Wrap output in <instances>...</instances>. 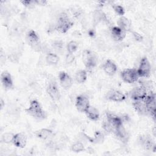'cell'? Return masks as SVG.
<instances>
[{
  "instance_id": "52a82bcc",
  "label": "cell",
  "mask_w": 156,
  "mask_h": 156,
  "mask_svg": "<svg viewBox=\"0 0 156 156\" xmlns=\"http://www.w3.org/2000/svg\"><path fill=\"white\" fill-rule=\"evenodd\" d=\"M121 77L122 80L127 83H133L138 81L139 76L136 69L129 68L124 69L121 73Z\"/></svg>"
},
{
  "instance_id": "83f0119b",
  "label": "cell",
  "mask_w": 156,
  "mask_h": 156,
  "mask_svg": "<svg viewBox=\"0 0 156 156\" xmlns=\"http://www.w3.org/2000/svg\"><path fill=\"white\" fill-rule=\"evenodd\" d=\"M14 136L15 134L12 132H5L1 136V141L5 144L12 143Z\"/></svg>"
},
{
  "instance_id": "7402d4cb",
  "label": "cell",
  "mask_w": 156,
  "mask_h": 156,
  "mask_svg": "<svg viewBox=\"0 0 156 156\" xmlns=\"http://www.w3.org/2000/svg\"><path fill=\"white\" fill-rule=\"evenodd\" d=\"M87 117L91 121H98L100 117V113L99 110L94 107L90 105L88 108L85 112Z\"/></svg>"
},
{
  "instance_id": "4dcf8cb0",
  "label": "cell",
  "mask_w": 156,
  "mask_h": 156,
  "mask_svg": "<svg viewBox=\"0 0 156 156\" xmlns=\"http://www.w3.org/2000/svg\"><path fill=\"white\" fill-rule=\"evenodd\" d=\"M79 46V44L77 41L72 40L70 41L66 45V50L68 53H71L73 54L75 52Z\"/></svg>"
},
{
  "instance_id": "3957f363",
  "label": "cell",
  "mask_w": 156,
  "mask_h": 156,
  "mask_svg": "<svg viewBox=\"0 0 156 156\" xmlns=\"http://www.w3.org/2000/svg\"><path fill=\"white\" fill-rule=\"evenodd\" d=\"M26 40L28 44L35 51H42V44L40 41L38 34L34 30H30L26 34Z\"/></svg>"
},
{
  "instance_id": "e0dca14e",
  "label": "cell",
  "mask_w": 156,
  "mask_h": 156,
  "mask_svg": "<svg viewBox=\"0 0 156 156\" xmlns=\"http://www.w3.org/2000/svg\"><path fill=\"white\" fill-rule=\"evenodd\" d=\"M106 119L112 126L114 130L116 127L123 124V121L122 119V118L113 115L110 112L106 113Z\"/></svg>"
},
{
  "instance_id": "f1b7e54d",
  "label": "cell",
  "mask_w": 156,
  "mask_h": 156,
  "mask_svg": "<svg viewBox=\"0 0 156 156\" xmlns=\"http://www.w3.org/2000/svg\"><path fill=\"white\" fill-rule=\"evenodd\" d=\"M52 48L58 54L64 52V43L62 40H55L52 44Z\"/></svg>"
},
{
  "instance_id": "ba28073f",
  "label": "cell",
  "mask_w": 156,
  "mask_h": 156,
  "mask_svg": "<svg viewBox=\"0 0 156 156\" xmlns=\"http://www.w3.org/2000/svg\"><path fill=\"white\" fill-rule=\"evenodd\" d=\"M138 143L145 150H152L154 151L155 149V143L149 135H140L138 138Z\"/></svg>"
},
{
  "instance_id": "e575fe53",
  "label": "cell",
  "mask_w": 156,
  "mask_h": 156,
  "mask_svg": "<svg viewBox=\"0 0 156 156\" xmlns=\"http://www.w3.org/2000/svg\"><path fill=\"white\" fill-rule=\"evenodd\" d=\"M75 60V57L73 54L71 53H67L65 56V62L66 64L69 65L74 62Z\"/></svg>"
},
{
  "instance_id": "d590c367",
  "label": "cell",
  "mask_w": 156,
  "mask_h": 156,
  "mask_svg": "<svg viewBox=\"0 0 156 156\" xmlns=\"http://www.w3.org/2000/svg\"><path fill=\"white\" fill-rule=\"evenodd\" d=\"M132 35H133V37L134 39H135L136 41H137L140 42V41H141L143 40V36H142L140 34H139L138 32H137L133 31V32H132Z\"/></svg>"
},
{
  "instance_id": "7a4b0ae2",
  "label": "cell",
  "mask_w": 156,
  "mask_h": 156,
  "mask_svg": "<svg viewBox=\"0 0 156 156\" xmlns=\"http://www.w3.org/2000/svg\"><path fill=\"white\" fill-rule=\"evenodd\" d=\"M73 23L69 18L68 15L64 12L58 15L57 23L55 24V29L62 34L66 33L72 26Z\"/></svg>"
},
{
  "instance_id": "8d00e7d4",
  "label": "cell",
  "mask_w": 156,
  "mask_h": 156,
  "mask_svg": "<svg viewBox=\"0 0 156 156\" xmlns=\"http://www.w3.org/2000/svg\"><path fill=\"white\" fill-rule=\"evenodd\" d=\"M35 2L36 5H41V6L45 5L48 3V1H44V0H35Z\"/></svg>"
},
{
  "instance_id": "8fae6325",
  "label": "cell",
  "mask_w": 156,
  "mask_h": 156,
  "mask_svg": "<svg viewBox=\"0 0 156 156\" xmlns=\"http://www.w3.org/2000/svg\"><path fill=\"white\" fill-rule=\"evenodd\" d=\"M76 107L77 110L81 113H85L87 110L90 107L89 99L83 94H80L77 96L76 99Z\"/></svg>"
},
{
  "instance_id": "603a6c76",
  "label": "cell",
  "mask_w": 156,
  "mask_h": 156,
  "mask_svg": "<svg viewBox=\"0 0 156 156\" xmlns=\"http://www.w3.org/2000/svg\"><path fill=\"white\" fill-rule=\"evenodd\" d=\"M113 133L115 134V135L118 137V139L121 140L122 141H124L127 140V133L123 126V124L116 127Z\"/></svg>"
},
{
  "instance_id": "44dd1931",
  "label": "cell",
  "mask_w": 156,
  "mask_h": 156,
  "mask_svg": "<svg viewBox=\"0 0 156 156\" xmlns=\"http://www.w3.org/2000/svg\"><path fill=\"white\" fill-rule=\"evenodd\" d=\"M117 24L118 27H119L126 32L130 30L131 23L127 18L124 16H120L117 21Z\"/></svg>"
},
{
  "instance_id": "1f68e13d",
  "label": "cell",
  "mask_w": 156,
  "mask_h": 156,
  "mask_svg": "<svg viewBox=\"0 0 156 156\" xmlns=\"http://www.w3.org/2000/svg\"><path fill=\"white\" fill-rule=\"evenodd\" d=\"M112 7H113L115 12L118 16H122L125 14V10L122 5H119V4H113Z\"/></svg>"
},
{
  "instance_id": "484cf974",
  "label": "cell",
  "mask_w": 156,
  "mask_h": 156,
  "mask_svg": "<svg viewBox=\"0 0 156 156\" xmlns=\"http://www.w3.org/2000/svg\"><path fill=\"white\" fill-rule=\"evenodd\" d=\"M75 79L79 83H84L87 79V73L85 69L78 70L75 75Z\"/></svg>"
},
{
  "instance_id": "4316f807",
  "label": "cell",
  "mask_w": 156,
  "mask_h": 156,
  "mask_svg": "<svg viewBox=\"0 0 156 156\" xmlns=\"http://www.w3.org/2000/svg\"><path fill=\"white\" fill-rule=\"evenodd\" d=\"M105 140L104 134L101 131H96L93 137H91V143L95 144H102Z\"/></svg>"
},
{
  "instance_id": "4fadbf2b",
  "label": "cell",
  "mask_w": 156,
  "mask_h": 156,
  "mask_svg": "<svg viewBox=\"0 0 156 156\" xmlns=\"http://www.w3.org/2000/svg\"><path fill=\"white\" fill-rule=\"evenodd\" d=\"M59 82L61 87L65 89H69L73 85V80L71 76L65 71H60L58 74Z\"/></svg>"
},
{
  "instance_id": "5b68a950",
  "label": "cell",
  "mask_w": 156,
  "mask_h": 156,
  "mask_svg": "<svg viewBox=\"0 0 156 156\" xmlns=\"http://www.w3.org/2000/svg\"><path fill=\"white\" fill-rule=\"evenodd\" d=\"M144 101L146 107L147 113L149 114L155 119L156 111L155 94L153 92L148 93L145 99H144Z\"/></svg>"
},
{
  "instance_id": "2e32d148",
  "label": "cell",
  "mask_w": 156,
  "mask_h": 156,
  "mask_svg": "<svg viewBox=\"0 0 156 156\" xmlns=\"http://www.w3.org/2000/svg\"><path fill=\"white\" fill-rule=\"evenodd\" d=\"M104 73L108 76H113L117 71V66L111 60H107L102 66Z\"/></svg>"
},
{
  "instance_id": "5bb4252c",
  "label": "cell",
  "mask_w": 156,
  "mask_h": 156,
  "mask_svg": "<svg viewBox=\"0 0 156 156\" xmlns=\"http://www.w3.org/2000/svg\"><path fill=\"white\" fill-rule=\"evenodd\" d=\"M1 81L3 87L7 90L13 87V82L10 73L7 71H4L1 74Z\"/></svg>"
},
{
  "instance_id": "836d02e7",
  "label": "cell",
  "mask_w": 156,
  "mask_h": 156,
  "mask_svg": "<svg viewBox=\"0 0 156 156\" xmlns=\"http://www.w3.org/2000/svg\"><path fill=\"white\" fill-rule=\"evenodd\" d=\"M21 2L24 6L28 9H33L36 5L35 0H23L21 1Z\"/></svg>"
},
{
  "instance_id": "30bf717a",
  "label": "cell",
  "mask_w": 156,
  "mask_h": 156,
  "mask_svg": "<svg viewBox=\"0 0 156 156\" xmlns=\"http://www.w3.org/2000/svg\"><path fill=\"white\" fill-rule=\"evenodd\" d=\"M147 89L143 85L133 88L129 93L130 98L133 100H143L147 95Z\"/></svg>"
},
{
  "instance_id": "9c48e42d",
  "label": "cell",
  "mask_w": 156,
  "mask_h": 156,
  "mask_svg": "<svg viewBox=\"0 0 156 156\" xmlns=\"http://www.w3.org/2000/svg\"><path fill=\"white\" fill-rule=\"evenodd\" d=\"M46 92L51 99L54 101H57L60 98V93L57 85L54 80H51L47 87Z\"/></svg>"
},
{
  "instance_id": "d6986e66",
  "label": "cell",
  "mask_w": 156,
  "mask_h": 156,
  "mask_svg": "<svg viewBox=\"0 0 156 156\" xmlns=\"http://www.w3.org/2000/svg\"><path fill=\"white\" fill-rule=\"evenodd\" d=\"M36 136L40 139L46 140H49L53 135V132L52 130L48 128H42L35 132Z\"/></svg>"
},
{
  "instance_id": "ac0fdd59",
  "label": "cell",
  "mask_w": 156,
  "mask_h": 156,
  "mask_svg": "<svg viewBox=\"0 0 156 156\" xmlns=\"http://www.w3.org/2000/svg\"><path fill=\"white\" fill-rule=\"evenodd\" d=\"M126 32L118 26H113L111 29V35L113 39L116 41H122L126 37Z\"/></svg>"
},
{
  "instance_id": "ffe728a7",
  "label": "cell",
  "mask_w": 156,
  "mask_h": 156,
  "mask_svg": "<svg viewBox=\"0 0 156 156\" xmlns=\"http://www.w3.org/2000/svg\"><path fill=\"white\" fill-rule=\"evenodd\" d=\"M133 107L135 110L141 115L147 114V110L146 104L143 100H135L132 104Z\"/></svg>"
},
{
  "instance_id": "9a60e30c",
  "label": "cell",
  "mask_w": 156,
  "mask_h": 156,
  "mask_svg": "<svg viewBox=\"0 0 156 156\" xmlns=\"http://www.w3.org/2000/svg\"><path fill=\"white\" fill-rule=\"evenodd\" d=\"M12 143L15 146L21 149L24 148L27 144L26 135L23 132H20L15 134Z\"/></svg>"
},
{
  "instance_id": "7c38bea8",
  "label": "cell",
  "mask_w": 156,
  "mask_h": 156,
  "mask_svg": "<svg viewBox=\"0 0 156 156\" xmlns=\"http://www.w3.org/2000/svg\"><path fill=\"white\" fill-rule=\"evenodd\" d=\"M105 98L107 100L113 102H119L124 101L126 98V96L121 91L113 89L108 91L105 96Z\"/></svg>"
},
{
  "instance_id": "277c9868",
  "label": "cell",
  "mask_w": 156,
  "mask_h": 156,
  "mask_svg": "<svg viewBox=\"0 0 156 156\" xmlns=\"http://www.w3.org/2000/svg\"><path fill=\"white\" fill-rule=\"evenodd\" d=\"M82 61L86 68H93L98 62V57L94 52L90 50H85L82 53Z\"/></svg>"
},
{
  "instance_id": "cb8c5ba5",
  "label": "cell",
  "mask_w": 156,
  "mask_h": 156,
  "mask_svg": "<svg viewBox=\"0 0 156 156\" xmlns=\"http://www.w3.org/2000/svg\"><path fill=\"white\" fill-rule=\"evenodd\" d=\"M59 61V57L55 53L48 52L46 56V62L50 65H55Z\"/></svg>"
},
{
  "instance_id": "f546056e",
  "label": "cell",
  "mask_w": 156,
  "mask_h": 156,
  "mask_svg": "<svg viewBox=\"0 0 156 156\" xmlns=\"http://www.w3.org/2000/svg\"><path fill=\"white\" fill-rule=\"evenodd\" d=\"M71 150L76 153L82 152L85 150L84 144L81 141H76L71 145Z\"/></svg>"
},
{
  "instance_id": "6da1fadb",
  "label": "cell",
  "mask_w": 156,
  "mask_h": 156,
  "mask_svg": "<svg viewBox=\"0 0 156 156\" xmlns=\"http://www.w3.org/2000/svg\"><path fill=\"white\" fill-rule=\"evenodd\" d=\"M25 112L29 116L37 120H43L46 117V113L42 108L40 104L37 100H32L29 106L25 109Z\"/></svg>"
},
{
  "instance_id": "d4e9b609",
  "label": "cell",
  "mask_w": 156,
  "mask_h": 156,
  "mask_svg": "<svg viewBox=\"0 0 156 156\" xmlns=\"http://www.w3.org/2000/svg\"><path fill=\"white\" fill-rule=\"evenodd\" d=\"M107 20L105 14L100 10H96L93 13V22L94 24H98L99 23Z\"/></svg>"
},
{
  "instance_id": "74e56055",
  "label": "cell",
  "mask_w": 156,
  "mask_h": 156,
  "mask_svg": "<svg viewBox=\"0 0 156 156\" xmlns=\"http://www.w3.org/2000/svg\"><path fill=\"white\" fill-rule=\"evenodd\" d=\"M3 104H4V101H3V100L1 99V109H2V108H3V107H4Z\"/></svg>"
},
{
  "instance_id": "d6a6232c",
  "label": "cell",
  "mask_w": 156,
  "mask_h": 156,
  "mask_svg": "<svg viewBox=\"0 0 156 156\" xmlns=\"http://www.w3.org/2000/svg\"><path fill=\"white\" fill-rule=\"evenodd\" d=\"M102 127L104 129V130L106 132V133H112V132H113L114 131V129L113 127H112V126L109 123V122L105 119L102 124Z\"/></svg>"
},
{
  "instance_id": "8992f818",
  "label": "cell",
  "mask_w": 156,
  "mask_h": 156,
  "mask_svg": "<svg viewBox=\"0 0 156 156\" xmlns=\"http://www.w3.org/2000/svg\"><path fill=\"white\" fill-rule=\"evenodd\" d=\"M151 66L149 61L146 57H143L138 66V69H136L138 75L139 77H148L151 74Z\"/></svg>"
}]
</instances>
